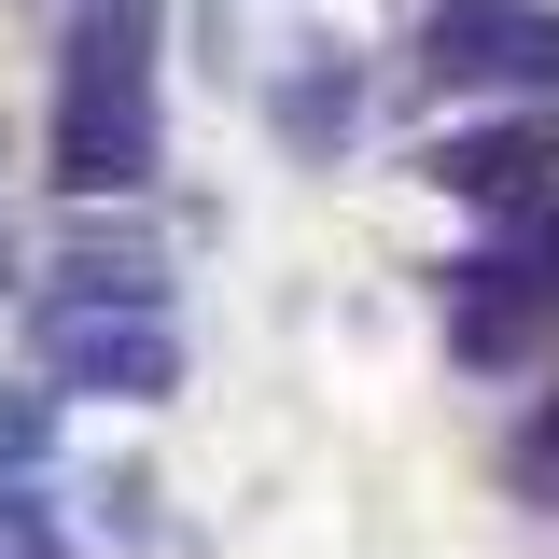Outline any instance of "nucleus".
<instances>
[{"mask_svg":"<svg viewBox=\"0 0 559 559\" xmlns=\"http://www.w3.org/2000/svg\"><path fill=\"white\" fill-rule=\"evenodd\" d=\"M154 182V84H57V197Z\"/></svg>","mask_w":559,"mask_h":559,"instance_id":"nucleus-1","label":"nucleus"},{"mask_svg":"<svg viewBox=\"0 0 559 559\" xmlns=\"http://www.w3.org/2000/svg\"><path fill=\"white\" fill-rule=\"evenodd\" d=\"M43 364H57L70 392H112V406H154L168 378H182V349L154 308H57L43 322Z\"/></svg>","mask_w":559,"mask_h":559,"instance_id":"nucleus-2","label":"nucleus"},{"mask_svg":"<svg viewBox=\"0 0 559 559\" xmlns=\"http://www.w3.org/2000/svg\"><path fill=\"white\" fill-rule=\"evenodd\" d=\"M518 28H532L518 0H448V14L419 28V70H433V84H476V70H518Z\"/></svg>","mask_w":559,"mask_h":559,"instance_id":"nucleus-3","label":"nucleus"},{"mask_svg":"<svg viewBox=\"0 0 559 559\" xmlns=\"http://www.w3.org/2000/svg\"><path fill=\"white\" fill-rule=\"evenodd\" d=\"M154 0H84V28L57 43V84H154Z\"/></svg>","mask_w":559,"mask_h":559,"instance_id":"nucleus-4","label":"nucleus"},{"mask_svg":"<svg viewBox=\"0 0 559 559\" xmlns=\"http://www.w3.org/2000/svg\"><path fill=\"white\" fill-rule=\"evenodd\" d=\"M433 182L448 197H546V140H518V127H476V140H433Z\"/></svg>","mask_w":559,"mask_h":559,"instance_id":"nucleus-5","label":"nucleus"},{"mask_svg":"<svg viewBox=\"0 0 559 559\" xmlns=\"http://www.w3.org/2000/svg\"><path fill=\"white\" fill-rule=\"evenodd\" d=\"M70 294H57V308H154V252H70Z\"/></svg>","mask_w":559,"mask_h":559,"instance_id":"nucleus-6","label":"nucleus"},{"mask_svg":"<svg viewBox=\"0 0 559 559\" xmlns=\"http://www.w3.org/2000/svg\"><path fill=\"white\" fill-rule=\"evenodd\" d=\"M28 448H43V406H28V392H0V462H28Z\"/></svg>","mask_w":559,"mask_h":559,"instance_id":"nucleus-7","label":"nucleus"},{"mask_svg":"<svg viewBox=\"0 0 559 559\" xmlns=\"http://www.w3.org/2000/svg\"><path fill=\"white\" fill-rule=\"evenodd\" d=\"M546 448H559V406H546Z\"/></svg>","mask_w":559,"mask_h":559,"instance_id":"nucleus-8","label":"nucleus"}]
</instances>
